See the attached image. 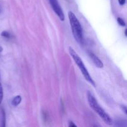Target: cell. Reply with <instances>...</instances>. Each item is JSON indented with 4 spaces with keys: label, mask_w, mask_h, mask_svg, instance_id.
I'll return each mask as SVG.
<instances>
[{
    "label": "cell",
    "mask_w": 127,
    "mask_h": 127,
    "mask_svg": "<svg viewBox=\"0 0 127 127\" xmlns=\"http://www.w3.org/2000/svg\"><path fill=\"white\" fill-rule=\"evenodd\" d=\"M87 99H88L89 105H90L91 109L94 110L95 113L99 115V117L102 119L103 121L109 125H112V119L110 118L109 114L106 113V112L102 109V107L99 105L95 97L91 93V92L88 91L87 93Z\"/></svg>",
    "instance_id": "obj_1"
},
{
    "label": "cell",
    "mask_w": 127,
    "mask_h": 127,
    "mask_svg": "<svg viewBox=\"0 0 127 127\" xmlns=\"http://www.w3.org/2000/svg\"><path fill=\"white\" fill-rule=\"evenodd\" d=\"M68 17L70 22L72 33L76 41L79 43H82L83 42V29L79 20L78 19L75 14L71 11L68 12Z\"/></svg>",
    "instance_id": "obj_2"
},
{
    "label": "cell",
    "mask_w": 127,
    "mask_h": 127,
    "mask_svg": "<svg viewBox=\"0 0 127 127\" xmlns=\"http://www.w3.org/2000/svg\"><path fill=\"white\" fill-rule=\"evenodd\" d=\"M69 54H70V55L71 56L72 58L74 60V62H75L76 65L78 66L79 69H80L82 74L83 75L84 78H85L86 80L88 83H90L92 86L95 87V82H94V81L93 80V78H91V75L89 74L88 69H87V68H86L85 65H84V63H83V62L82 61L81 58H80V57L78 55V53L76 52V51L74 50L72 47H69Z\"/></svg>",
    "instance_id": "obj_3"
},
{
    "label": "cell",
    "mask_w": 127,
    "mask_h": 127,
    "mask_svg": "<svg viewBox=\"0 0 127 127\" xmlns=\"http://www.w3.org/2000/svg\"><path fill=\"white\" fill-rule=\"evenodd\" d=\"M49 1L52 9H53L54 12H55L56 14L58 16V17H59L61 21H64L65 16H64V12L62 10L60 5L58 3V1L57 0H49Z\"/></svg>",
    "instance_id": "obj_4"
},
{
    "label": "cell",
    "mask_w": 127,
    "mask_h": 127,
    "mask_svg": "<svg viewBox=\"0 0 127 127\" xmlns=\"http://www.w3.org/2000/svg\"><path fill=\"white\" fill-rule=\"evenodd\" d=\"M89 56L95 66L99 68H102L104 67V64H103L102 62L94 53L91 52H89Z\"/></svg>",
    "instance_id": "obj_5"
},
{
    "label": "cell",
    "mask_w": 127,
    "mask_h": 127,
    "mask_svg": "<svg viewBox=\"0 0 127 127\" xmlns=\"http://www.w3.org/2000/svg\"><path fill=\"white\" fill-rule=\"evenodd\" d=\"M21 100H22V98H21V95H17L15 97H14V99L12 100L11 104L14 107L17 106L21 103Z\"/></svg>",
    "instance_id": "obj_6"
},
{
    "label": "cell",
    "mask_w": 127,
    "mask_h": 127,
    "mask_svg": "<svg viewBox=\"0 0 127 127\" xmlns=\"http://www.w3.org/2000/svg\"><path fill=\"white\" fill-rule=\"evenodd\" d=\"M6 126V116H5L4 110L1 109V127Z\"/></svg>",
    "instance_id": "obj_7"
},
{
    "label": "cell",
    "mask_w": 127,
    "mask_h": 127,
    "mask_svg": "<svg viewBox=\"0 0 127 127\" xmlns=\"http://www.w3.org/2000/svg\"><path fill=\"white\" fill-rule=\"evenodd\" d=\"M1 35L2 37H4V38H9L11 37L10 33L9 32H7V31H3V32H1Z\"/></svg>",
    "instance_id": "obj_8"
},
{
    "label": "cell",
    "mask_w": 127,
    "mask_h": 127,
    "mask_svg": "<svg viewBox=\"0 0 127 127\" xmlns=\"http://www.w3.org/2000/svg\"><path fill=\"white\" fill-rule=\"evenodd\" d=\"M2 99H3V89H2L1 83H0V104L2 102Z\"/></svg>",
    "instance_id": "obj_9"
},
{
    "label": "cell",
    "mask_w": 127,
    "mask_h": 127,
    "mask_svg": "<svg viewBox=\"0 0 127 127\" xmlns=\"http://www.w3.org/2000/svg\"><path fill=\"white\" fill-rule=\"evenodd\" d=\"M117 22L119 23V24L120 25V26H122V27H124L125 26V22L121 17H118L117 18Z\"/></svg>",
    "instance_id": "obj_10"
},
{
    "label": "cell",
    "mask_w": 127,
    "mask_h": 127,
    "mask_svg": "<svg viewBox=\"0 0 127 127\" xmlns=\"http://www.w3.org/2000/svg\"><path fill=\"white\" fill-rule=\"evenodd\" d=\"M118 1H119V4L121 5V6H122V5L125 4V1H126V0H118Z\"/></svg>",
    "instance_id": "obj_11"
},
{
    "label": "cell",
    "mask_w": 127,
    "mask_h": 127,
    "mask_svg": "<svg viewBox=\"0 0 127 127\" xmlns=\"http://www.w3.org/2000/svg\"><path fill=\"white\" fill-rule=\"evenodd\" d=\"M122 110H124V113H125V114H127V107L125 106V105H122Z\"/></svg>",
    "instance_id": "obj_12"
},
{
    "label": "cell",
    "mask_w": 127,
    "mask_h": 127,
    "mask_svg": "<svg viewBox=\"0 0 127 127\" xmlns=\"http://www.w3.org/2000/svg\"><path fill=\"white\" fill-rule=\"evenodd\" d=\"M73 126H74V127H76V125H75V124H74V123L73 122H69V127H73Z\"/></svg>",
    "instance_id": "obj_13"
},
{
    "label": "cell",
    "mask_w": 127,
    "mask_h": 127,
    "mask_svg": "<svg viewBox=\"0 0 127 127\" xmlns=\"http://www.w3.org/2000/svg\"><path fill=\"white\" fill-rule=\"evenodd\" d=\"M2 11V4L0 2V14L1 13Z\"/></svg>",
    "instance_id": "obj_14"
},
{
    "label": "cell",
    "mask_w": 127,
    "mask_h": 127,
    "mask_svg": "<svg viewBox=\"0 0 127 127\" xmlns=\"http://www.w3.org/2000/svg\"><path fill=\"white\" fill-rule=\"evenodd\" d=\"M2 50H3V48H2V47L0 45V53H1V52H2Z\"/></svg>",
    "instance_id": "obj_15"
},
{
    "label": "cell",
    "mask_w": 127,
    "mask_h": 127,
    "mask_svg": "<svg viewBox=\"0 0 127 127\" xmlns=\"http://www.w3.org/2000/svg\"><path fill=\"white\" fill-rule=\"evenodd\" d=\"M125 36H127V29L125 30Z\"/></svg>",
    "instance_id": "obj_16"
}]
</instances>
